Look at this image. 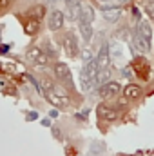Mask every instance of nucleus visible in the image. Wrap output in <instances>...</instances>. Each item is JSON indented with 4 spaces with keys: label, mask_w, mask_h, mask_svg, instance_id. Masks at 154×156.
I'll return each instance as SVG.
<instances>
[{
    "label": "nucleus",
    "mask_w": 154,
    "mask_h": 156,
    "mask_svg": "<svg viewBox=\"0 0 154 156\" xmlns=\"http://www.w3.org/2000/svg\"><path fill=\"white\" fill-rule=\"evenodd\" d=\"M145 11H147V15H149V18L154 20V2L151 4H147V7H145Z\"/></svg>",
    "instance_id": "23"
},
{
    "label": "nucleus",
    "mask_w": 154,
    "mask_h": 156,
    "mask_svg": "<svg viewBox=\"0 0 154 156\" xmlns=\"http://www.w3.org/2000/svg\"><path fill=\"white\" fill-rule=\"evenodd\" d=\"M118 2H127V0H118Z\"/></svg>",
    "instance_id": "30"
},
{
    "label": "nucleus",
    "mask_w": 154,
    "mask_h": 156,
    "mask_svg": "<svg viewBox=\"0 0 154 156\" xmlns=\"http://www.w3.org/2000/svg\"><path fill=\"white\" fill-rule=\"evenodd\" d=\"M142 87L140 85H136V83H129L125 89H123V96H125V100H136V98H140L142 96Z\"/></svg>",
    "instance_id": "12"
},
{
    "label": "nucleus",
    "mask_w": 154,
    "mask_h": 156,
    "mask_svg": "<svg viewBox=\"0 0 154 156\" xmlns=\"http://www.w3.org/2000/svg\"><path fill=\"white\" fill-rule=\"evenodd\" d=\"M62 47L65 49V53L69 56H76L78 55V40L73 33H65L62 37Z\"/></svg>",
    "instance_id": "5"
},
{
    "label": "nucleus",
    "mask_w": 154,
    "mask_h": 156,
    "mask_svg": "<svg viewBox=\"0 0 154 156\" xmlns=\"http://www.w3.org/2000/svg\"><path fill=\"white\" fill-rule=\"evenodd\" d=\"M98 115H100V118H102L103 122H113V120H116V116H118L116 109L105 107V105H100V107H98Z\"/></svg>",
    "instance_id": "14"
},
{
    "label": "nucleus",
    "mask_w": 154,
    "mask_h": 156,
    "mask_svg": "<svg viewBox=\"0 0 154 156\" xmlns=\"http://www.w3.org/2000/svg\"><path fill=\"white\" fill-rule=\"evenodd\" d=\"M0 5H2V7H7V5H9V0H0Z\"/></svg>",
    "instance_id": "27"
},
{
    "label": "nucleus",
    "mask_w": 154,
    "mask_h": 156,
    "mask_svg": "<svg viewBox=\"0 0 154 156\" xmlns=\"http://www.w3.org/2000/svg\"><path fill=\"white\" fill-rule=\"evenodd\" d=\"M26 56H27V60H29V62L38 64V66H45V64H47V60H49V56L45 55V51H44V49H40V47H37V45L29 47V49H27V53H26Z\"/></svg>",
    "instance_id": "2"
},
{
    "label": "nucleus",
    "mask_w": 154,
    "mask_h": 156,
    "mask_svg": "<svg viewBox=\"0 0 154 156\" xmlns=\"http://www.w3.org/2000/svg\"><path fill=\"white\" fill-rule=\"evenodd\" d=\"M93 20H94V11H93V7H91V5H83V7H82V13H80L78 22L93 24Z\"/></svg>",
    "instance_id": "16"
},
{
    "label": "nucleus",
    "mask_w": 154,
    "mask_h": 156,
    "mask_svg": "<svg viewBox=\"0 0 154 156\" xmlns=\"http://www.w3.org/2000/svg\"><path fill=\"white\" fill-rule=\"evenodd\" d=\"M40 123H42L44 127H51V120H49V118H44V120H42Z\"/></svg>",
    "instance_id": "24"
},
{
    "label": "nucleus",
    "mask_w": 154,
    "mask_h": 156,
    "mask_svg": "<svg viewBox=\"0 0 154 156\" xmlns=\"http://www.w3.org/2000/svg\"><path fill=\"white\" fill-rule=\"evenodd\" d=\"M100 2H113V0H100Z\"/></svg>",
    "instance_id": "29"
},
{
    "label": "nucleus",
    "mask_w": 154,
    "mask_h": 156,
    "mask_svg": "<svg viewBox=\"0 0 154 156\" xmlns=\"http://www.w3.org/2000/svg\"><path fill=\"white\" fill-rule=\"evenodd\" d=\"M131 45H132L134 51H138V53H147V51L151 49V44L145 42V40L142 38L140 35H136V33H134V37H132V40H131Z\"/></svg>",
    "instance_id": "13"
},
{
    "label": "nucleus",
    "mask_w": 154,
    "mask_h": 156,
    "mask_svg": "<svg viewBox=\"0 0 154 156\" xmlns=\"http://www.w3.org/2000/svg\"><path fill=\"white\" fill-rule=\"evenodd\" d=\"M44 51H45V55H47V56H54V55H56V49L53 47V44H51V42H45V44H44Z\"/></svg>",
    "instance_id": "21"
},
{
    "label": "nucleus",
    "mask_w": 154,
    "mask_h": 156,
    "mask_svg": "<svg viewBox=\"0 0 154 156\" xmlns=\"http://www.w3.org/2000/svg\"><path fill=\"white\" fill-rule=\"evenodd\" d=\"M27 118H29V120H35V118H37V113H29Z\"/></svg>",
    "instance_id": "28"
},
{
    "label": "nucleus",
    "mask_w": 154,
    "mask_h": 156,
    "mask_svg": "<svg viewBox=\"0 0 154 156\" xmlns=\"http://www.w3.org/2000/svg\"><path fill=\"white\" fill-rule=\"evenodd\" d=\"M98 75H100V67H98L96 58H94L93 62L85 64V66H83V69H82V75H80V80H82V89H83V91L91 89V87L96 83Z\"/></svg>",
    "instance_id": "1"
},
{
    "label": "nucleus",
    "mask_w": 154,
    "mask_h": 156,
    "mask_svg": "<svg viewBox=\"0 0 154 156\" xmlns=\"http://www.w3.org/2000/svg\"><path fill=\"white\" fill-rule=\"evenodd\" d=\"M54 75L60 82H71V71H69V66L64 64V62H58L54 66Z\"/></svg>",
    "instance_id": "11"
},
{
    "label": "nucleus",
    "mask_w": 154,
    "mask_h": 156,
    "mask_svg": "<svg viewBox=\"0 0 154 156\" xmlns=\"http://www.w3.org/2000/svg\"><path fill=\"white\" fill-rule=\"evenodd\" d=\"M123 75H125V76H129V75H132V73H131V67H125V69H123Z\"/></svg>",
    "instance_id": "26"
},
{
    "label": "nucleus",
    "mask_w": 154,
    "mask_h": 156,
    "mask_svg": "<svg viewBox=\"0 0 154 156\" xmlns=\"http://www.w3.org/2000/svg\"><path fill=\"white\" fill-rule=\"evenodd\" d=\"M7 51H9V44H4V45H2V55H5Z\"/></svg>",
    "instance_id": "25"
},
{
    "label": "nucleus",
    "mask_w": 154,
    "mask_h": 156,
    "mask_svg": "<svg viewBox=\"0 0 154 156\" xmlns=\"http://www.w3.org/2000/svg\"><path fill=\"white\" fill-rule=\"evenodd\" d=\"M78 29H80V33H82V38L85 40V42H91V40H93V27H91V24L78 22Z\"/></svg>",
    "instance_id": "17"
},
{
    "label": "nucleus",
    "mask_w": 154,
    "mask_h": 156,
    "mask_svg": "<svg viewBox=\"0 0 154 156\" xmlns=\"http://www.w3.org/2000/svg\"><path fill=\"white\" fill-rule=\"evenodd\" d=\"M45 98H47L54 107H67V105H69V98H67V96H60V94L54 93V91L45 93Z\"/></svg>",
    "instance_id": "10"
},
{
    "label": "nucleus",
    "mask_w": 154,
    "mask_h": 156,
    "mask_svg": "<svg viewBox=\"0 0 154 156\" xmlns=\"http://www.w3.org/2000/svg\"><path fill=\"white\" fill-rule=\"evenodd\" d=\"M136 35H140L145 42L151 44V40H152V29H151V26H149L147 20H140V22H138V26H136Z\"/></svg>",
    "instance_id": "9"
},
{
    "label": "nucleus",
    "mask_w": 154,
    "mask_h": 156,
    "mask_svg": "<svg viewBox=\"0 0 154 156\" xmlns=\"http://www.w3.org/2000/svg\"><path fill=\"white\" fill-rule=\"evenodd\" d=\"M152 2H154V0H152Z\"/></svg>",
    "instance_id": "31"
},
{
    "label": "nucleus",
    "mask_w": 154,
    "mask_h": 156,
    "mask_svg": "<svg viewBox=\"0 0 154 156\" xmlns=\"http://www.w3.org/2000/svg\"><path fill=\"white\" fill-rule=\"evenodd\" d=\"M109 76H111V71H109V69L100 71V75H98V78H96V83H98V85H105V83H109V82H107Z\"/></svg>",
    "instance_id": "20"
},
{
    "label": "nucleus",
    "mask_w": 154,
    "mask_h": 156,
    "mask_svg": "<svg viewBox=\"0 0 154 156\" xmlns=\"http://www.w3.org/2000/svg\"><path fill=\"white\" fill-rule=\"evenodd\" d=\"M109 53H111L113 58H120V56H121V47H120L118 42H111V44H109Z\"/></svg>",
    "instance_id": "19"
},
{
    "label": "nucleus",
    "mask_w": 154,
    "mask_h": 156,
    "mask_svg": "<svg viewBox=\"0 0 154 156\" xmlns=\"http://www.w3.org/2000/svg\"><path fill=\"white\" fill-rule=\"evenodd\" d=\"M64 20H65V15H64L60 9H53V11L49 13V18H47V27H49L51 31H58V29H62Z\"/></svg>",
    "instance_id": "4"
},
{
    "label": "nucleus",
    "mask_w": 154,
    "mask_h": 156,
    "mask_svg": "<svg viewBox=\"0 0 154 156\" xmlns=\"http://www.w3.org/2000/svg\"><path fill=\"white\" fill-rule=\"evenodd\" d=\"M109 62H111V53H109V45H102L98 56H96V64L100 67V71H105L109 67Z\"/></svg>",
    "instance_id": "8"
},
{
    "label": "nucleus",
    "mask_w": 154,
    "mask_h": 156,
    "mask_svg": "<svg viewBox=\"0 0 154 156\" xmlns=\"http://www.w3.org/2000/svg\"><path fill=\"white\" fill-rule=\"evenodd\" d=\"M82 58L85 60V64H89V62H93L94 58H93V53L89 51V49H85V51H82Z\"/></svg>",
    "instance_id": "22"
},
{
    "label": "nucleus",
    "mask_w": 154,
    "mask_h": 156,
    "mask_svg": "<svg viewBox=\"0 0 154 156\" xmlns=\"http://www.w3.org/2000/svg\"><path fill=\"white\" fill-rule=\"evenodd\" d=\"M82 0H65V9H67V16L71 20H78L80 13H82Z\"/></svg>",
    "instance_id": "7"
},
{
    "label": "nucleus",
    "mask_w": 154,
    "mask_h": 156,
    "mask_svg": "<svg viewBox=\"0 0 154 156\" xmlns=\"http://www.w3.org/2000/svg\"><path fill=\"white\" fill-rule=\"evenodd\" d=\"M120 91H121V85H120L118 82H109V83H105V85H102V87H100L98 94H100L103 100H107V98H113V96H116Z\"/></svg>",
    "instance_id": "6"
},
{
    "label": "nucleus",
    "mask_w": 154,
    "mask_h": 156,
    "mask_svg": "<svg viewBox=\"0 0 154 156\" xmlns=\"http://www.w3.org/2000/svg\"><path fill=\"white\" fill-rule=\"evenodd\" d=\"M24 29H26V33L27 35H37V31H38V20H27L26 24H24Z\"/></svg>",
    "instance_id": "18"
},
{
    "label": "nucleus",
    "mask_w": 154,
    "mask_h": 156,
    "mask_svg": "<svg viewBox=\"0 0 154 156\" xmlns=\"http://www.w3.org/2000/svg\"><path fill=\"white\" fill-rule=\"evenodd\" d=\"M102 16H103L109 24L118 22V20H120V16H121V5H114V4L102 5Z\"/></svg>",
    "instance_id": "3"
},
{
    "label": "nucleus",
    "mask_w": 154,
    "mask_h": 156,
    "mask_svg": "<svg viewBox=\"0 0 154 156\" xmlns=\"http://www.w3.org/2000/svg\"><path fill=\"white\" fill-rule=\"evenodd\" d=\"M132 67H134V71L140 75V76L147 78V75H149V66H147V60H143V58H136L134 60V64H132Z\"/></svg>",
    "instance_id": "15"
}]
</instances>
